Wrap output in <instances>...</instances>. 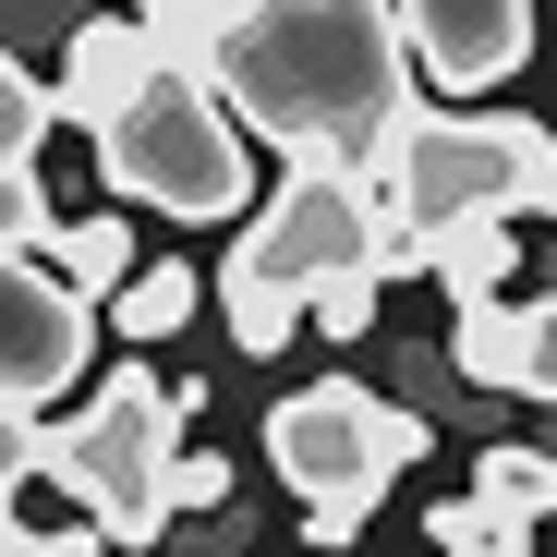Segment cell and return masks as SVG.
<instances>
[{
	"instance_id": "cell-15",
	"label": "cell",
	"mask_w": 557,
	"mask_h": 557,
	"mask_svg": "<svg viewBox=\"0 0 557 557\" xmlns=\"http://www.w3.org/2000/svg\"><path fill=\"white\" fill-rule=\"evenodd\" d=\"M219 315H231V351H243V363H267V351H292V327H304L315 304H304V292H267V278H231V267H219Z\"/></svg>"
},
{
	"instance_id": "cell-4",
	"label": "cell",
	"mask_w": 557,
	"mask_h": 557,
	"mask_svg": "<svg viewBox=\"0 0 557 557\" xmlns=\"http://www.w3.org/2000/svg\"><path fill=\"white\" fill-rule=\"evenodd\" d=\"M388 219L448 243V231H509V219H557V134L521 110H424L412 146L388 158Z\"/></svg>"
},
{
	"instance_id": "cell-6",
	"label": "cell",
	"mask_w": 557,
	"mask_h": 557,
	"mask_svg": "<svg viewBox=\"0 0 557 557\" xmlns=\"http://www.w3.org/2000/svg\"><path fill=\"white\" fill-rule=\"evenodd\" d=\"M376 243H388V182L376 170H327V158H292L278 170V195L243 219V243L219 255L231 278H267V292H327V278H351V267H376Z\"/></svg>"
},
{
	"instance_id": "cell-20",
	"label": "cell",
	"mask_w": 557,
	"mask_h": 557,
	"mask_svg": "<svg viewBox=\"0 0 557 557\" xmlns=\"http://www.w3.org/2000/svg\"><path fill=\"white\" fill-rule=\"evenodd\" d=\"M376 292H388L376 267H351V278H327V292H315V327H327V339H376Z\"/></svg>"
},
{
	"instance_id": "cell-12",
	"label": "cell",
	"mask_w": 557,
	"mask_h": 557,
	"mask_svg": "<svg viewBox=\"0 0 557 557\" xmlns=\"http://www.w3.org/2000/svg\"><path fill=\"white\" fill-rule=\"evenodd\" d=\"M473 497L497 509V521H557V448H533V436H497L485 460H473Z\"/></svg>"
},
{
	"instance_id": "cell-24",
	"label": "cell",
	"mask_w": 557,
	"mask_h": 557,
	"mask_svg": "<svg viewBox=\"0 0 557 557\" xmlns=\"http://www.w3.org/2000/svg\"><path fill=\"white\" fill-rule=\"evenodd\" d=\"M231 509V460L219 448H182V521H219Z\"/></svg>"
},
{
	"instance_id": "cell-13",
	"label": "cell",
	"mask_w": 557,
	"mask_h": 557,
	"mask_svg": "<svg viewBox=\"0 0 557 557\" xmlns=\"http://www.w3.org/2000/svg\"><path fill=\"white\" fill-rule=\"evenodd\" d=\"M49 267H61V292H85V304H122L134 278H146V255H134L122 219H73V231L49 243Z\"/></svg>"
},
{
	"instance_id": "cell-11",
	"label": "cell",
	"mask_w": 557,
	"mask_h": 557,
	"mask_svg": "<svg viewBox=\"0 0 557 557\" xmlns=\"http://www.w3.org/2000/svg\"><path fill=\"white\" fill-rule=\"evenodd\" d=\"M134 25H146V49H158L170 73H219V49L255 25V0H146Z\"/></svg>"
},
{
	"instance_id": "cell-2",
	"label": "cell",
	"mask_w": 557,
	"mask_h": 557,
	"mask_svg": "<svg viewBox=\"0 0 557 557\" xmlns=\"http://www.w3.org/2000/svg\"><path fill=\"white\" fill-rule=\"evenodd\" d=\"M195 400H207L195 376L158 388L146 363H122L73 424H49V460H37V473L98 521L110 545H170V533H182V424H195Z\"/></svg>"
},
{
	"instance_id": "cell-9",
	"label": "cell",
	"mask_w": 557,
	"mask_h": 557,
	"mask_svg": "<svg viewBox=\"0 0 557 557\" xmlns=\"http://www.w3.org/2000/svg\"><path fill=\"white\" fill-rule=\"evenodd\" d=\"M170 61L146 49V25L134 13H98L85 37H61V73H49V98H61V122H85V134H110L146 85H158Z\"/></svg>"
},
{
	"instance_id": "cell-18",
	"label": "cell",
	"mask_w": 557,
	"mask_h": 557,
	"mask_svg": "<svg viewBox=\"0 0 557 557\" xmlns=\"http://www.w3.org/2000/svg\"><path fill=\"white\" fill-rule=\"evenodd\" d=\"M424 545H448V557H533V533L497 521L485 497H436V509H424Z\"/></svg>"
},
{
	"instance_id": "cell-8",
	"label": "cell",
	"mask_w": 557,
	"mask_h": 557,
	"mask_svg": "<svg viewBox=\"0 0 557 557\" xmlns=\"http://www.w3.org/2000/svg\"><path fill=\"white\" fill-rule=\"evenodd\" d=\"M400 37H412V73L436 98H485L533 61V0H388Z\"/></svg>"
},
{
	"instance_id": "cell-25",
	"label": "cell",
	"mask_w": 557,
	"mask_h": 557,
	"mask_svg": "<svg viewBox=\"0 0 557 557\" xmlns=\"http://www.w3.org/2000/svg\"><path fill=\"white\" fill-rule=\"evenodd\" d=\"M170 557H243V521H231V509H219V521H182Z\"/></svg>"
},
{
	"instance_id": "cell-3",
	"label": "cell",
	"mask_w": 557,
	"mask_h": 557,
	"mask_svg": "<svg viewBox=\"0 0 557 557\" xmlns=\"http://www.w3.org/2000/svg\"><path fill=\"white\" fill-rule=\"evenodd\" d=\"M267 460H278V485L304 497V545H351L363 521H376V497L424 460V412L376 400L363 376H315L267 412Z\"/></svg>"
},
{
	"instance_id": "cell-21",
	"label": "cell",
	"mask_w": 557,
	"mask_h": 557,
	"mask_svg": "<svg viewBox=\"0 0 557 557\" xmlns=\"http://www.w3.org/2000/svg\"><path fill=\"white\" fill-rule=\"evenodd\" d=\"M98 545H110L98 521H49V533H37V521L0 509V557H98Z\"/></svg>"
},
{
	"instance_id": "cell-19",
	"label": "cell",
	"mask_w": 557,
	"mask_h": 557,
	"mask_svg": "<svg viewBox=\"0 0 557 557\" xmlns=\"http://www.w3.org/2000/svg\"><path fill=\"white\" fill-rule=\"evenodd\" d=\"M61 219H49V182L37 170H0V255H49Z\"/></svg>"
},
{
	"instance_id": "cell-1",
	"label": "cell",
	"mask_w": 557,
	"mask_h": 557,
	"mask_svg": "<svg viewBox=\"0 0 557 557\" xmlns=\"http://www.w3.org/2000/svg\"><path fill=\"white\" fill-rule=\"evenodd\" d=\"M219 98L243 134L327 158V170H376L412 146V37L388 0H255V25L219 49Z\"/></svg>"
},
{
	"instance_id": "cell-17",
	"label": "cell",
	"mask_w": 557,
	"mask_h": 557,
	"mask_svg": "<svg viewBox=\"0 0 557 557\" xmlns=\"http://www.w3.org/2000/svg\"><path fill=\"white\" fill-rule=\"evenodd\" d=\"M49 122H61V98H49V73H25L13 49H0V170H37Z\"/></svg>"
},
{
	"instance_id": "cell-7",
	"label": "cell",
	"mask_w": 557,
	"mask_h": 557,
	"mask_svg": "<svg viewBox=\"0 0 557 557\" xmlns=\"http://www.w3.org/2000/svg\"><path fill=\"white\" fill-rule=\"evenodd\" d=\"M85 351H98V304L61 292V267L0 255V412L49 424V400L85 376Z\"/></svg>"
},
{
	"instance_id": "cell-14",
	"label": "cell",
	"mask_w": 557,
	"mask_h": 557,
	"mask_svg": "<svg viewBox=\"0 0 557 557\" xmlns=\"http://www.w3.org/2000/svg\"><path fill=\"white\" fill-rule=\"evenodd\" d=\"M195 304H207V278H195V267H170V255H146V278L110 304V327L146 351V339H182V327H195Z\"/></svg>"
},
{
	"instance_id": "cell-23",
	"label": "cell",
	"mask_w": 557,
	"mask_h": 557,
	"mask_svg": "<svg viewBox=\"0 0 557 557\" xmlns=\"http://www.w3.org/2000/svg\"><path fill=\"white\" fill-rule=\"evenodd\" d=\"M37 460H49V424H25V412H0V509H13V497L37 485Z\"/></svg>"
},
{
	"instance_id": "cell-22",
	"label": "cell",
	"mask_w": 557,
	"mask_h": 557,
	"mask_svg": "<svg viewBox=\"0 0 557 557\" xmlns=\"http://www.w3.org/2000/svg\"><path fill=\"white\" fill-rule=\"evenodd\" d=\"M85 37V25H98V0H0V49H13V37Z\"/></svg>"
},
{
	"instance_id": "cell-10",
	"label": "cell",
	"mask_w": 557,
	"mask_h": 557,
	"mask_svg": "<svg viewBox=\"0 0 557 557\" xmlns=\"http://www.w3.org/2000/svg\"><path fill=\"white\" fill-rule=\"evenodd\" d=\"M448 376L545 412V304H460L448 315Z\"/></svg>"
},
{
	"instance_id": "cell-16",
	"label": "cell",
	"mask_w": 557,
	"mask_h": 557,
	"mask_svg": "<svg viewBox=\"0 0 557 557\" xmlns=\"http://www.w3.org/2000/svg\"><path fill=\"white\" fill-rule=\"evenodd\" d=\"M509 255H521V243H509L497 219H485V231H448V243H436V292H448V304H509Z\"/></svg>"
},
{
	"instance_id": "cell-5",
	"label": "cell",
	"mask_w": 557,
	"mask_h": 557,
	"mask_svg": "<svg viewBox=\"0 0 557 557\" xmlns=\"http://www.w3.org/2000/svg\"><path fill=\"white\" fill-rule=\"evenodd\" d=\"M98 170H110V195H134V207H158V219H182V231H219V219H243V195H255L243 122H231V98H219L207 73H158L146 98L98 134Z\"/></svg>"
}]
</instances>
